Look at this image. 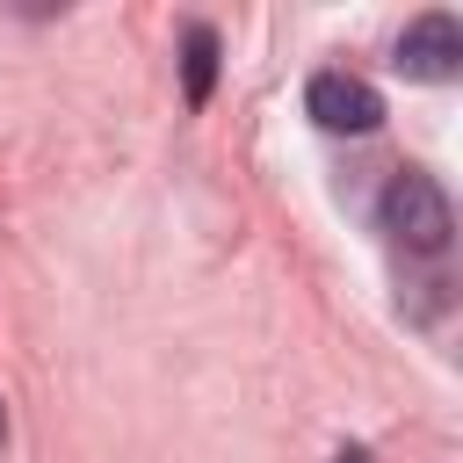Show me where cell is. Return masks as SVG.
Here are the masks:
<instances>
[{"label": "cell", "mask_w": 463, "mask_h": 463, "mask_svg": "<svg viewBox=\"0 0 463 463\" xmlns=\"http://www.w3.org/2000/svg\"><path fill=\"white\" fill-rule=\"evenodd\" d=\"M383 232H391L398 246H412V253H441L449 232H456V210H449L441 181L420 174V166L391 174V188H383Z\"/></svg>", "instance_id": "6da1fadb"}, {"label": "cell", "mask_w": 463, "mask_h": 463, "mask_svg": "<svg viewBox=\"0 0 463 463\" xmlns=\"http://www.w3.org/2000/svg\"><path fill=\"white\" fill-rule=\"evenodd\" d=\"M456 65H463V29H456V14H420V22H405V36H398V72L405 80H456Z\"/></svg>", "instance_id": "3957f363"}, {"label": "cell", "mask_w": 463, "mask_h": 463, "mask_svg": "<svg viewBox=\"0 0 463 463\" xmlns=\"http://www.w3.org/2000/svg\"><path fill=\"white\" fill-rule=\"evenodd\" d=\"M304 109H311L318 130H340V137H369L383 123V94L369 80H354V72H318L304 87Z\"/></svg>", "instance_id": "7a4b0ae2"}, {"label": "cell", "mask_w": 463, "mask_h": 463, "mask_svg": "<svg viewBox=\"0 0 463 463\" xmlns=\"http://www.w3.org/2000/svg\"><path fill=\"white\" fill-rule=\"evenodd\" d=\"M333 463H369V449H340V456H333Z\"/></svg>", "instance_id": "5b68a950"}, {"label": "cell", "mask_w": 463, "mask_h": 463, "mask_svg": "<svg viewBox=\"0 0 463 463\" xmlns=\"http://www.w3.org/2000/svg\"><path fill=\"white\" fill-rule=\"evenodd\" d=\"M181 87H188V101H195V109H203V101H210V87H217V29H203V22L181 36Z\"/></svg>", "instance_id": "277c9868"}]
</instances>
